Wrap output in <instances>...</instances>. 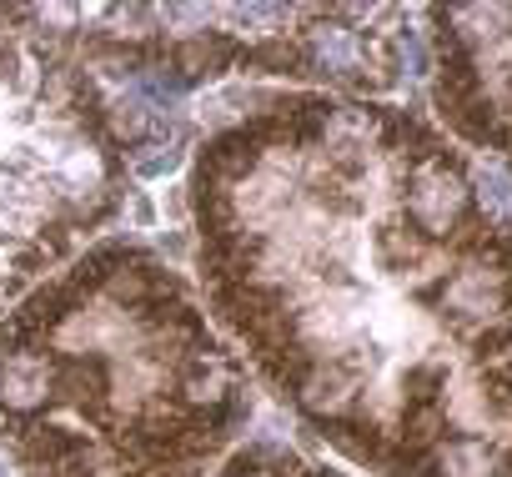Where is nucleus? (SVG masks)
Masks as SVG:
<instances>
[{"label":"nucleus","mask_w":512,"mask_h":477,"mask_svg":"<svg viewBox=\"0 0 512 477\" xmlns=\"http://www.w3.org/2000/svg\"><path fill=\"white\" fill-rule=\"evenodd\" d=\"M216 327L372 477H512V176L407 106L251 96L191 161Z\"/></svg>","instance_id":"nucleus-1"},{"label":"nucleus","mask_w":512,"mask_h":477,"mask_svg":"<svg viewBox=\"0 0 512 477\" xmlns=\"http://www.w3.org/2000/svg\"><path fill=\"white\" fill-rule=\"evenodd\" d=\"M211 477H342V472L297 452V447H287V442H277V437H256V442L236 447Z\"/></svg>","instance_id":"nucleus-5"},{"label":"nucleus","mask_w":512,"mask_h":477,"mask_svg":"<svg viewBox=\"0 0 512 477\" xmlns=\"http://www.w3.org/2000/svg\"><path fill=\"white\" fill-rule=\"evenodd\" d=\"M422 16L432 26V101L447 131L492 151L512 176V6H437Z\"/></svg>","instance_id":"nucleus-4"},{"label":"nucleus","mask_w":512,"mask_h":477,"mask_svg":"<svg viewBox=\"0 0 512 477\" xmlns=\"http://www.w3.org/2000/svg\"><path fill=\"white\" fill-rule=\"evenodd\" d=\"M246 417L241 352L191 282L126 236L0 322V452L21 477H206Z\"/></svg>","instance_id":"nucleus-2"},{"label":"nucleus","mask_w":512,"mask_h":477,"mask_svg":"<svg viewBox=\"0 0 512 477\" xmlns=\"http://www.w3.org/2000/svg\"><path fill=\"white\" fill-rule=\"evenodd\" d=\"M131 196L106 81L36 31H0V322L66 272Z\"/></svg>","instance_id":"nucleus-3"}]
</instances>
